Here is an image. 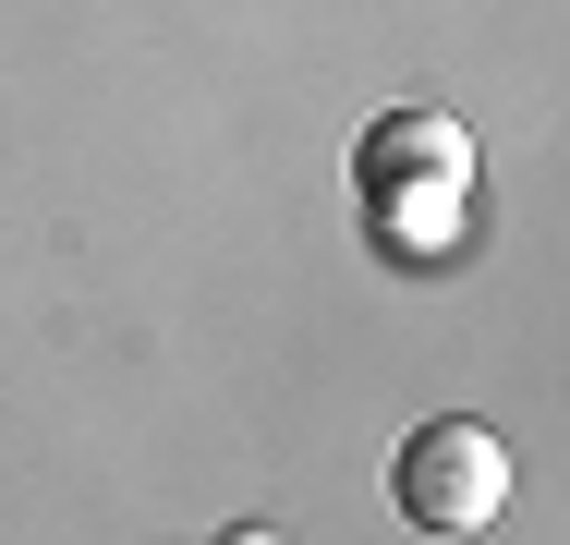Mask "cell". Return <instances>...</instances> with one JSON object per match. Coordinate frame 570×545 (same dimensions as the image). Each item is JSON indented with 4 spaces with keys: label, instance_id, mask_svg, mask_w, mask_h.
I'll return each instance as SVG.
<instances>
[{
    "label": "cell",
    "instance_id": "cell-1",
    "mask_svg": "<svg viewBox=\"0 0 570 545\" xmlns=\"http://www.w3.org/2000/svg\"><path fill=\"white\" fill-rule=\"evenodd\" d=\"M389 497H401L413 534H485V522L510 509V436L473 425V413L413 425L401 448H389Z\"/></svg>",
    "mask_w": 570,
    "mask_h": 545
},
{
    "label": "cell",
    "instance_id": "cell-2",
    "mask_svg": "<svg viewBox=\"0 0 570 545\" xmlns=\"http://www.w3.org/2000/svg\"><path fill=\"white\" fill-rule=\"evenodd\" d=\"M352 195H364V207H401V195H473V133H461L450 109H389V121H364Z\"/></svg>",
    "mask_w": 570,
    "mask_h": 545
},
{
    "label": "cell",
    "instance_id": "cell-3",
    "mask_svg": "<svg viewBox=\"0 0 570 545\" xmlns=\"http://www.w3.org/2000/svg\"><path fill=\"white\" fill-rule=\"evenodd\" d=\"M230 545H279V534H230Z\"/></svg>",
    "mask_w": 570,
    "mask_h": 545
}]
</instances>
